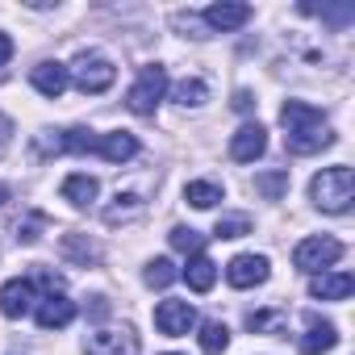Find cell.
<instances>
[{
	"label": "cell",
	"instance_id": "cell-22",
	"mask_svg": "<svg viewBox=\"0 0 355 355\" xmlns=\"http://www.w3.org/2000/svg\"><path fill=\"white\" fill-rule=\"evenodd\" d=\"M138 214H142V197H134V193H117V205L105 209V222L117 226V222H130V218H138Z\"/></svg>",
	"mask_w": 355,
	"mask_h": 355
},
{
	"label": "cell",
	"instance_id": "cell-30",
	"mask_svg": "<svg viewBox=\"0 0 355 355\" xmlns=\"http://www.w3.org/2000/svg\"><path fill=\"white\" fill-rule=\"evenodd\" d=\"M105 313H109V301H105V297H92V305H88V318H96V322H101Z\"/></svg>",
	"mask_w": 355,
	"mask_h": 355
},
{
	"label": "cell",
	"instance_id": "cell-23",
	"mask_svg": "<svg viewBox=\"0 0 355 355\" xmlns=\"http://www.w3.org/2000/svg\"><path fill=\"white\" fill-rule=\"evenodd\" d=\"M205 96H209V88H205V80H180L175 84V101H180L184 109H197V105H205Z\"/></svg>",
	"mask_w": 355,
	"mask_h": 355
},
{
	"label": "cell",
	"instance_id": "cell-26",
	"mask_svg": "<svg viewBox=\"0 0 355 355\" xmlns=\"http://www.w3.org/2000/svg\"><path fill=\"white\" fill-rule=\"evenodd\" d=\"M243 234H251V218H243V214L222 218V222L214 226V239H243Z\"/></svg>",
	"mask_w": 355,
	"mask_h": 355
},
{
	"label": "cell",
	"instance_id": "cell-15",
	"mask_svg": "<svg viewBox=\"0 0 355 355\" xmlns=\"http://www.w3.org/2000/svg\"><path fill=\"white\" fill-rule=\"evenodd\" d=\"M30 84L42 92V96H63L67 92V84H71V76H67V67L63 63H38L34 71H30Z\"/></svg>",
	"mask_w": 355,
	"mask_h": 355
},
{
	"label": "cell",
	"instance_id": "cell-25",
	"mask_svg": "<svg viewBox=\"0 0 355 355\" xmlns=\"http://www.w3.org/2000/svg\"><path fill=\"white\" fill-rule=\"evenodd\" d=\"M142 276H146V284H150V288H167L180 272H175V263H171V259H150Z\"/></svg>",
	"mask_w": 355,
	"mask_h": 355
},
{
	"label": "cell",
	"instance_id": "cell-35",
	"mask_svg": "<svg viewBox=\"0 0 355 355\" xmlns=\"http://www.w3.org/2000/svg\"><path fill=\"white\" fill-rule=\"evenodd\" d=\"M167 355H175V351H167Z\"/></svg>",
	"mask_w": 355,
	"mask_h": 355
},
{
	"label": "cell",
	"instance_id": "cell-5",
	"mask_svg": "<svg viewBox=\"0 0 355 355\" xmlns=\"http://www.w3.org/2000/svg\"><path fill=\"white\" fill-rule=\"evenodd\" d=\"M338 259H343V243L330 239V234H309V239H301L297 251H293V263H297L301 272H309V276L326 272V268L338 263Z\"/></svg>",
	"mask_w": 355,
	"mask_h": 355
},
{
	"label": "cell",
	"instance_id": "cell-14",
	"mask_svg": "<svg viewBox=\"0 0 355 355\" xmlns=\"http://www.w3.org/2000/svg\"><path fill=\"white\" fill-rule=\"evenodd\" d=\"M34 318H38V326H42V330H63V326L76 318V301H67L63 293H51V297H42V301H38Z\"/></svg>",
	"mask_w": 355,
	"mask_h": 355
},
{
	"label": "cell",
	"instance_id": "cell-8",
	"mask_svg": "<svg viewBox=\"0 0 355 355\" xmlns=\"http://www.w3.org/2000/svg\"><path fill=\"white\" fill-rule=\"evenodd\" d=\"M38 305V293H34V280L30 276H17L0 288V313L5 318H26L30 309Z\"/></svg>",
	"mask_w": 355,
	"mask_h": 355
},
{
	"label": "cell",
	"instance_id": "cell-20",
	"mask_svg": "<svg viewBox=\"0 0 355 355\" xmlns=\"http://www.w3.org/2000/svg\"><path fill=\"white\" fill-rule=\"evenodd\" d=\"M226 347H230V330H226V322H218V318L201 322V351H205V355H222Z\"/></svg>",
	"mask_w": 355,
	"mask_h": 355
},
{
	"label": "cell",
	"instance_id": "cell-29",
	"mask_svg": "<svg viewBox=\"0 0 355 355\" xmlns=\"http://www.w3.org/2000/svg\"><path fill=\"white\" fill-rule=\"evenodd\" d=\"M42 226H46V218H42V214H34V218H30L26 226H17V243H34Z\"/></svg>",
	"mask_w": 355,
	"mask_h": 355
},
{
	"label": "cell",
	"instance_id": "cell-19",
	"mask_svg": "<svg viewBox=\"0 0 355 355\" xmlns=\"http://www.w3.org/2000/svg\"><path fill=\"white\" fill-rule=\"evenodd\" d=\"M284 322H288L284 309H251V313H247V330H251V334H280Z\"/></svg>",
	"mask_w": 355,
	"mask_h": 355
},
{
	"label": "cell",
	"instance_id": "cell-31",
	"mask_svg": "<svg viewBox=\"0 0 355 355\" xmlns=\"http://www.w3.org/2000/svg\"><path fill=\"white\" fill-rule=\"evenodd\" d=\"M9 138H13V121H9L5 113H0V150L9 146Z\"/></svg>",
	"mask_w": 355,
	"mask_h": 355
},
{
	"label": "cell",
	"instance_id": "cell-28",
	"mask_svg": "<svg viewBox=\"0 0 355 355\" xmlns=\"http://www.w3.org/2000/svg\"><path fill=\"white\" fill-rule=\"evenodd\" d=\"M255 189L263 193V197H284V189H288V171H268V175H259L255 180Z\"/></svg>",
	"mask_w": 355,
	"mask_h": 355
},
{
	"label": "cell",
	"instance_id": "cell-10",
	"mask_svg": "<svg viewBox=\"0 0 355 355\" xmlns=\"http://www.w3.org/2000/svg\"><path fill=\"white\" fill-rule=\"evenodd\" d=\"M247 21H251V5H239V0H218V5L205 9V26L214 34H230V30H239Z\"/></svg>",
	"mask_w": 355,
	"mask_h": 355
},
{
	"label": "cell",
	"instance_id": "cell-4",
	"mask_svg": "<svg viewBox=\"0 0 355 355\" xmlns=\"http://www.w3.org/2000/svg\"><path fill=\"white\" fill-rule=\"evenodd\" d=\"M67 76L76 80V88L80 92H88V96H101V92H109L113 88V80H117V67L105 59V55H80L71 67H67Z\"/></svg>",
	"mask_w": 355,
	"mask_h": 355
},
{
	"label": "cell",
	"instance_id": "cell-16",
	"mask_svg": "<svg viewBox=\"0 0 355 355\" xmlns=\"http://www.w3.org/2000/svg\"><path fill=\"white\" fill-rule=\"evenodd\" d=\"M63 201H71L76 209H88L92 201H96V193H101V184H96V175H88V171H76V175H67L63 180Z\"/></svg>",
	"mask_w": 355,
	"mask_h": 355
},
{
	"label": "cell",
	"instance_id": "cell-24",
	"mask_svg": "<svg viewBox=\"0 0 355 355\" xmlns=\"http://www.w3.org/2000/svg\"><path fill=\"white\" fill-rule=\"evenodd\" d=\"M167 239H171L175 251H184V255H201V251H205V234H197V230H189V226H175Z\"/></svg>",
	"mask_w": 355,
	"mask_h": 355
},
{
	"label": "cell",
	"instance_id": "cell-13",
	"mask_svg": "<svg viewBox=\"0 0 355 355\" xmlns=\"http://www.w3.org/2000/svg\"><path fill=\"white\" fill-rule=\"evenodd\" d=\"M309 293H313L318 301H347V297L355 293V276H351V272H318V276L309 280Z\"/></svg>",
	"mask_w": 355,
	"mask_h": 355
},
{
	"label": "cell",
	"instance_id": "cell-17",
	"mask_svg": "<svg viewBox=\"0 0 355 355\" xmlns=\"http://www.w3.org/2000/svg\"><path fill=\"white\" fill-rule=\"evenodd\" d=\"M96 155H101V159H109V163H125V159H134V155H138V138H134V134H125V130H117V134H101Z\"/></svg>",
	"mask_w": 355,
	"mask_h": 355
},
{
	"label": "cell",
	"instance_id": "cell-33",
	"mask_svg": "<svg viewBox=\"0 0 355 355\" xmlns=\"http://www.w3.org/2000/svg\"><path fill=\"white\" fill-rule=\"evenodd\" d=\"M251 105H255V101H251V92H234V109H239V113H247Z\"/></svg>",
	"mask_w": 355,
	"mask_h": 355
},
{
	"label": "cell",
	"instance_id": "cell-11",
	"mask_svg": "<svg viewBox=\"0 0 355 355\" xmlns=\"http://www.w3.org/2000/svg\"><path fill=\"white\" fill-rule=\"evenodd\" d=\"M226 280L234 288H255L268 280V255H234L226 268Z\"/></svg>",
	"mask_w": 355,
	"mask_h": 355
},
{
	"label": "cell",
	"instance_id": "cell-3",
	"mask_svg": "<svg viewBox=\"0 0 355 355\" xmlns=\"http://www.w3.org/2000/svg\"><path fill=\"white\" fill-rule=\"evenodd\" d=\"M163 92H167V71H163L159 63H146V67L138 71V80L130 84V92H125V109L138 113V117H150L155 105L163 101Z\"/></svg>",
	"mask_w": 355,
	"mask_h": 355
},
{
	"label": "cell",
	"instance_id": "cell-6",
	"mask_svg": "<svg viewBox=\"0 0 355 355\" xmlns=\"http://www.w3.org/2000/svg\"><path fill=\"white\" fill-rule=\"evenodd\" d=\"M155 326L167 338H180V334H189L197 326V309L189 301H159L155 305Z\"/></svg>",
	"mask_w": 355,
	"mask_h": 355
},
{
	"label": "cell",
	"instance_id": "cell-1",
	"mask_svg": "<svg viewBox=\"0 0 355 355\" xmlns=\"http://www.w3.org/2000/svg\"><path fill=\"white\" fill-rule=\"evenodd\" d=\"M280 121H284V130H288V134H284L288 155H313V150H322V146L334 142V134H330V125H326V113H322L318 105L284 101Z\"/></svg>",
	"mask_w": 355,
	"mask_h": 355
},
{
	"label": "cell",
	"instance_id": "cell-21",
	"mask_svg": "<svg viewBox=\"0 0 355 355\" xmlns=\"http://www.w3.org/2000/svg\"><path fill=\"white\" fill-rule=\"evenodd\" d=\"M184 201H189L193 209H214V205L222 201V189H218L214 180H193V184L184 189Z\"/></svg>",
	"mask_w": 355,
	"mask_h": 355
},
{
	"label": "cell",
	"instance_id": "cell-34",
	"mask_svg": "<svg viewBox=\"0 0 355 355\" xmlns=\"http://www.w3.org/2000/svg\"><path fill=\"white\" fill-rule=\"evenodd\" d=\"M5 201H9V189H5V184H0V205H5Z\"/></svg>",
	"mask_w": 355,
	"mask_h": 355
},
{
	"label": "cell",
	"instance_id": "cell-32",
	"mask_svg": "<svg viewBox=\"0 0 355 355\" xmlns=\"http://www.w3.org/2000/svg\"><path fill=\"white\" fill-rule=\"evenodd\" d=\"M9 59H13V38H9V34H0V67H5Z\"/></svg>",
	"mask_w": 355,
	"mask_h": 355
},
{
	"label": "cell",
	"instance_id": "cell-7",
	"mask_svg": "<svg viewBox=\"0 0 355 355\" xmlns=\"http://www.w3.org/2000/svg\"><path fill=\"white\" fill-rule=\"evenodd\" d=\"M84 355H138V334L134 330H96L84 343Z\"/></svg>",
	"mask_w": 355,
	"mask_h": 355
},
{
	"label": "cell",
	"instance_id": "cell-9",
	"mask_svg": "<svg viewBox=\"0 0 355 355\" xmlns=\"http://www.w3.org/2000/svg\"><path fill=\"white\" fill-rule=\"evenodd\" d=\"M263 146H268V130H263L259 121H247V125H239V134L230 138V159H234V163H255V159L263 155Z\"/></svg>",
	"mask_w": 355,
	"mask_h": 355
},
{
	"label": "cell",
	"instance_id": "cell-18",
	"mask_svg": "<svg viewBox=\"0 0 355 355\" xmlns=\"http://www.w3.org/2000/svg\"><path fill=\"white\" fill-rule=\"evenodd\" d=\"M180 276L189 280V288H193V293H209V288H214V280H218V263L201 251V255H189V268H184Z\"/></svg>",
	"mask_w": 355,
	"mask_h": 355
},
{
	"label": "cell",
	"instance_id": "cell-27",
	"mask_svg": "<svg viewBox=\"0 0 355 355\" xmlns=\"http://www.w3.org/2000/svg\"><path fill=\"white\" fill-rule=\"evenodd\" d=\"M63 255H67V259H76V263H88V259H96V247H92V243H84L80 234H63Z\"/></svg>",
	"mask_w": 355,
	"mask_h": 355
},
{
	"label": "cell",
	"instance_id": "cell-12",
	"mask_svg": "<svg viewBox=\"0 0 355 355\" xmlns=\"http://www.w3.org/2000/svg\"><path fill=\"white\" fill-rule=\"evenodd\" d=\"M338 343V330L334 322L318 318V313H305V334H301V355H322Z\"/></svg>",
	"mask_w": 355,
	"mask_h": 355
},
{
	"label": "cell",
	"instance_id": "cell-2",
	"mask_svg": "<svg viewBox=\"0 0 355 355\" xmlns=\"http://www.w3.org/2000/svg\"><path fill=\"white\" fill-rule=\"evenodd\" d=\"M309 197H313V205L326 209V214H347L351 201H355V171L343 167V163L318 171L313 180H309Z\"/></svg>",
	"mask_w": 355,
	"mask_h": 355
}]
</instances>
